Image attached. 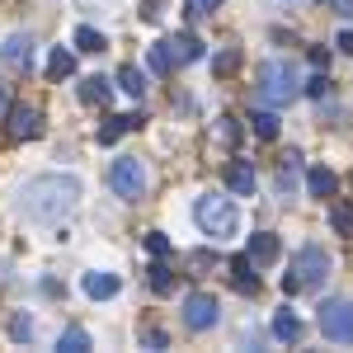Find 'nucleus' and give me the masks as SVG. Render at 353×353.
I'll use <instances>...</instances> for the list:
<instances>
[{"mask_svg": "<svg viewBox=\"0 0 353 353\" xmlns=\"http://www.w3.org/2000/svg\"><path fill=\"white\" fill-rule=\"evenodd\" d=\"M76 203H81V179L76 174H33L19 189V212L28 221H43V226L71 217Z\"/></svg>", "mask_w": 353, "mask_h": 353, "instance_id": "obj_1", "label": "nucleus"}, {"mask_svg": "<svg viewBox=\"0 0 353 353\" xmlns=\"http://www.w3.org/2000/svg\"><path fill=\"white\" fill-rule=\"evenodd\" d=\"M330 269H334V259H330L321 245H306V250H297V259H292V269L283 273V292L288 297H297V292H306V288H321L330 278Z\"/></svg>", "mask_w": 353, "mask_h": 353, "instance_id": "obj_2", "label": "nucleus"}, {"mask_svg": "<svg viewBox=\"0 0 353 353\" xmlns=\"http://www.w3.org/2000/svg\"><path fill=\"white\" fill-rule=\"evenodd\" d=\"M193 221H198V231H203V236H212V241H226V236H236V231H241V212H236V203H231V198H221V193L198 198V203H193Z\"/></svg>", "mask_w": 353, "mask_h": 353, "instance_id": "obj_3", "label": "nucleus"}, {"mask_svg": "<svg viewBox=\"0 0 353 353\" xmlns=\"http://www.w3.org/2000/svg\"><path fill=\"white\" fill-rule=\"evenodd\" d=\"M301 94V81L297 71H292V61H264L259 66V99H269V104H292Z\"/></svg>", "mask_w": 353, "mask_h": 353, "instance_id": "obj_4", "label": "nucleus"}, {"mask_svg": "<svg viewBox=\"0 0 353 353\" xmlns=\"http://www.w3.org/2000/svg\"><path fill=\"white\" fill-rule=\"evenodd\" d=\"M316 325H321V334H325V339H334V344H353V301L349 297L321 301Z\"/></svg>", "mask_w": 353, "mask_h": 353, "instance_id": "obj_5", "label": "nucleus"}, {"mask_svg": "<svg viewBox=\"0 0 353 353\" xmlns=\"http://www.w3.org/2000/svg\"><path fill=\"white\" fill-rule=\"evenodd\" d=\"M109 184H113V193H118L123 203L146 198V165L137 161V156H118L113 170H109Z\"/></svg>", "mask_w": 353, "mask_h": 353, "instance_id": "obj_6", "label": "nucleus"}, {"mask_svg": "<svg viewBox=\"0 0 353 353\" xmlns=\"http://www.w3.org/2000/svg\"><path fill=\"white\" fill-rule=\"evenodd\" d=\"M221 321V306L212 292H189V301H184V325L193 330V334H203V330H212Z\"/></svg>", "mask_w": 353, "mask_h": 353, "instance_id": "obj_7", "label": "nucleus"}, {"mask_svg": "<svg viewBox=\"0 0 353 353\" xmlns=\"http://www.w3.org/2000/svg\"><path fill=\"white\" fill-rule=\"evenodd\" d=\"M38 132H43V113L33 109V104H14L10 109V137L14 141H33Z\"/></svg>", "mask_w": 353, "mask_h": 353, "instance_id": "obj_8", "label": "nucleus"}, {"mask_svg": "<svg viewBox=\"0 0 353 353\" xmlns=\"http://www.w3.org/2000/svg\"><path fill=\"white\" fill-rule=\"evenodd\" d=\"M0 61L14 66V71H28V66H33V38H28V33H10V38L0 43Z\"/></svg>", "mask_w": 353, "mask_h": 353, "instance_id": "obj_9", "label": "nucleus"}, {"mask_svg": "<svg viewBox=\"0 0 353 353\" xmlns=\"http://www.w3.org/2000/svg\"><path fill=\"white\" fill-rule=\"evenodd\" d=\"M165 48H170V61H198L203 57V43L193 38V33H174V38H165Z\"/></svg>", "mask_w": 353, "mask_h": 353, "instance_id": "obj_10", "label": "nucleus"}, {"mask_svg": "<svg viewBox=\"0 0 353 353\" xmlns=\"http://www.w3.org/2000/svg\"><path fill=\"white\" fill-rule=\"evenodd\" d=\"M245 254H250V264H273V259H278V236H273V231H254Z\"/></svg>", "mask_w": 353, "mask_h": 353, "instance_id": "obj_11", "label": "nucleus"}, {"mask_svg": "<svg viewBox=\"0 0 353 353\" xmlns=\"http://www.w3.org/2000/svg\"><path fill=\"white\" fill-rule=\"evenodd\" d=\"M81 288H85V297H94V301L118 297V278H113V273H85Z\"/></svg>", "mask_w": 353, "mask_h": 353, "instance_id": "obj_12", "label": "nucleus"}, {"mask_svg": "<svg viewBox=\"0 0 353 353\" xmlns=\"http://www.w3.org/2000/svg\"><path fill=\"white\" fill-rule=\"evenodd\" d=\"M306 189H311V198H334L339 174H334V170H325V165H316V170L306 174Z\"/></svg>", "mask_w": 353, "mask_h": 353, "instance_id": "obj_13", "label": "nucleus"}, {"mask_svg": "<svg viewBox=\"0 0 353 353\" xmlns=\"http://www.w3.org/2000/svg\"><path fill=\"white\" fill-rule=\"evenodd\" d=\"M109 94H113V85L104 81V76H85L81 81V104H99V109H104Z\"/></svg>", "mask_w": 353, "mask_h": 353, "instance_id": "obj_14", "label": "nucleus"}, {"mask_svg": "<svg viewBox=\"0 0 353 353\" xmlns=\"http://www.w3.org/2000/svg\"><path fill=\"white\" fill-rule=\"evenodd\" d=\"M273 339H283V344H297L301 339V321L292 311H278V316H273Z\"/></svg>", "mask_w": 353, "mask_h": 353, "instance_id": "obj_15", "label": "nucleus"}, {"mask_svg": "<svg viewBox=\"0 0 353 353\" xmlns=\"http://www.w3.org/2000/svg\"><path fill=\"white\" fill-rule=\"evenodd\" d=\"M48 76H52V81H66V76H76V52H71V48H57V52L48 57Z\"/></svg>", "mask_w": 353, "mask_h": 353, "instance_id": "obj_16", "label": "nucleus"}, {"mask_svg": "<svg viewBox=\"0 0 353 353\" xmlns=\"http://www.w3.org/2000/svg\"><path fill=\"white\" fill-rule=\"evenodd\" d=\"M226 184H231L236 193H254V184H259V179H254V165L236 161L231 170H226Z\"/></svg>", "mask_w": 353, "mask_h": 353, "instance_id": "obj_17", "label": "nucleus"}, {"mask_svg": "<svg viewBox=\"0 0 353 353\" xmlns=\"http://www.w3.org/2000/svg\"><path fill=\"white\" fill-rule=\"evenodd\" d=\"M250 128H254V137H259V141H278V113L254 109V113H250Z\"/></svg>", "mask_w": 353, "mask_h": 353, "instance_id": "obj_18", "label": "nucleus"}, {"mask_svg": "<svg viewBox=\"0 0 353 353\" xmlns=\"http://www.w3.org/2000/svg\"><path fill=\"white\" fill-rule=\"evenodd\" d=\"M104 48H109V38H104L99 28H90V24L76 28V52H94V57H99Z\"/></svg>", "mask_w": 353, "mask_h": 353, "instance_id": "obj_19", "label": "nucleus"}, {"mask_svg": "<svg viewBox=\"0 0 353 353\" xmlns=\"http://www.w3.org/2000/svg\"><path fill=\"white\" fill-rule=\"evenodd\" d=\"M231 278H236V288H241V292H254V288H259V278H254V264H250V254L231 259Z\"/></svg>", "mask_w": 353, "mask_h": 353, "instance_id": "obj_20", "label": "nucleus"}, {"mask_svg": "<svg viewBox=\"0 0 353 353\" xmlns=\"http://www.w3.org/2000/svg\"><path fill=\"white\" fill-rule=\"evenodd\" d=\"M57 349H61V353H85V349H90V334H85L81 325L61 330V339H57Z\"/></svg>", "mask_w": 353, "mask_h": 353, "instance_id": "obj_21", "label": "nucleus"}, {"mask_svg": "<svg viewBox=\"0 0 353 353\" xmlns=\"http://www.w3.org/2000/svg\"><path fill=\"white\" fill-rule=\"evenodd\" d=\"M330 226H334L339 236H349V241H353V208H349V203H330Z\"/></svg>", "mask_w": 353, "mask_h": 353, "instance_id": "obj_22", "label": "nucleus"}, {"mask_svg": "<svg viewBox=\"0 0 353 353\" xmlns=\"http://www.w3.org/2000/svg\"><path fill=\"white\" fill-rule=\"evenodd\" d=\"M118 85H123L132 99H141V94H146V76H141L137 66H123V71H118Z\"/></svg>", "mask_w": 353, "mask_h": 353, "instance_id": "obj_23", "label": "nucleus"}, {"mask_svg": "<svg viewBox=\"0 0 353 353\" xmlns=\"http://www.w3.org/2000/svg\"><path fill=\"white\" fill-rule=\"evenodd\" d=\"M297 170H301V156H297V151H288L283 165H278V184H283L288 193H292V184H297Z\"/></svg>", "mask_w": 353, "mask_h": 353, "instance_id": "obj_24", "label": "nucleus"}, {"mask_svg": "<svg viewBox=\"0 0 353 353\" xmlns=\"http://www.w3.org/2000/svg\"><path fill=\"white\" fill-rule=\"evenodd\" d=\"M132 128H141V118H109V128L99 132V141L109 146V141H118L123 132H132Z\"/></svg>", "mask_w": 353, "mask_h": 353, "instance_id": "obj_25", "label": "nucleus"}, {"mask_svg": "<svg viewBox=\"0 0 353 353\" xmlns=\"http://www.w3.org/2000/svg\"><path fill=\"white\" fill-rule=\"evenodd\" d=\"M236 66H241V48H226V52L212 57V76H231Z\"/></svg>", "mask_w": 353, "mask_h": 353, "instance_id": "obj_26", "label": "nucleus"}, {"mask_svg": "<svg viewBox=\"0 0 353 353\" xmlns=\"http://www.w3.org/2000/svg\"><path fill=\"white\" fill-rule=\"evenodd\" d=\"M146 273H151V292H161V297H165V292L174 288V278H170V269H165V264H151Z\"/></svg>", "mask_w": 353, "mask_h": 353, "instance_id": "obj_27", "label": "nucleus"}, {"mask_svg": "<svg viewBox=\"0 0 353 353\" xmlns=\"http://www.w3.org/2000/svg\"><path fill=\"white\" fill-rule=\"evenodd\" d=\"M10 339H14V344H28V339H33V321H28V316H14V321H10Z\"/></svg>", "mask_w": 353, "mask_h": 353, "instance_id": "obj_28", "label": "nucleus"}, {"mask_svg": "<svg viewBox=\"0 0 353 353\" xmlns=\"http://www.w3.org/2000/svg\"><path fill=\"white\" fill-rule=\"evenodd\" d=\"M301 90H306L311 99H325V94H330V71H321V76H311V81L301 85Z\"/></svg>", "mask_w": 353, "mask_h": 353, "instance_id": "obj_29", "label": "nucleus"}, {"mask_svg": "<svg viewBox=\"0 0 353 353\" xmlns=\"http://www.w3.org/2000/svg\"><path fill=\"white\" fill-rule=\"evenodd\" d=\"M170 66H174V61H170V48H165V43H156V48H151V71L170 76Z\"/></svg>", "mask_w": 353, "mask_h": 353, "instance_id": "obj_30", "label": "nucleus"}, {"mask_svg": "<svg viewBox=\"0 0 353 353\" xmlns=\"http://www.w3.org/2000/svg\"><path fill=\"white\" fill-rule=\"evenodd\" d=\"M146 250H151L156 259H165V254H170V241H165L161 231H151V236H146Z\"/></svg>", "mask_w": 353, "mask_h": 353, "instance_id": "obj_31", "label": "nucleus"}, {"mask_svg": "<svg viewBox=\"0 0 353 353\" xmlns=\"http://www.w3.org/2000/svg\"><path fill=\"white\" fill-rule=\"evenodd\" d=\"M193 14H212V10H221V0H189Z\"/></svg>", "mask_w": 353, "mask_h": 353, "instance_id": "obj_32", "label": "nucleus"}, {"mask_svg": "<svg viewBox=\"0 0 353 353\" xmlns=\"http://www.w3.org/2000/svg\"><path fill=\"white\" fill-rule=\"evenodd\" d=\"M334 48H339V52H349V57H353V28H344V33L334 38Z\"/></svg>", "mask_w": 353, "mask_h": 353, "instance_id": "obj_33", "label": "nucleus"}, {"mask_svg": "<svg viewBox=\"0 0 353 353\" xmlns=\"http://www.w3.org/2000/svg\"><path fill=\"white\" fill-rule=\"evenodd\" d=\"M330 10H334V14H344V19H353V0H330Z\"/></svg>", "mask_w": 353, "mask_h": 353, "instance_id": "obj_34", "label": "nucleus"}, {"mask_svg": "<svg viewBox=\"0 0 353 353\" xmlns=\"http://www.w3.org/2000/svg\"><path fill=\"white\" fill-rule=\"evenodd\" d=\"M311 61H316L321 71H330V52H325V48H311Z\"/></svg>", "mask_w": 353, "mask_h": 353, "instance_id": "obj_35", "label": "nucleus"}, {"mask_svg": "<svg viewBox=\"0 0 353 353\" xmlns=\"http://www.w3.org/2000/svg\"><path fill=\"white\" fill-rule=\"evenodd\" d=\"M5 109H10V99H5V85H0V113H5Z\"/></svg>", "mask_w": 353, "mask_h": 353, "instance_id": "obj_36", "label": "nucleus"}, {"mask_svg": "<svg viewBox=\"0 0 353 353\" xmlns=\"http://www.w3.org/2000/svg\"><path fill=\"white\" fill-rule=\"evenodd\" d=\"M278 5H301V0H278Z\"/></svg>", "mask_w": 353, "mask_h": 353, "instance_id": "obj_37", "label": "nucleus"}]
</instances>
